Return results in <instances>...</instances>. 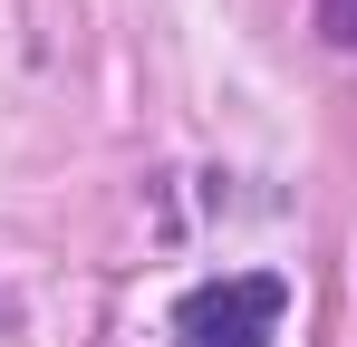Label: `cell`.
<instances>
[{
    "label": "cell",
    "instance_id": "1",
    "mask_svg": "<svg viewBox=\"0 0 357 347\" xmlns=\"http://www.w3.org/2000/svg\"><path fill=\"white\" fill-rule=\"evenodd\" d=\"M280 309H290V289L271 280V270L203 280L174 309V347H271V338H280Z\"/></svg>",
    "mask_w": 357,
    "mask_h": 347
}]
</instances>
